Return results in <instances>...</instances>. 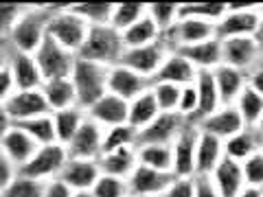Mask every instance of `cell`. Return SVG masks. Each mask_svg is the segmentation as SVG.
<instances>
[{"label": "cell", "mask_w": 263, "mask_h": 197, "mask_svg": "<svg viewBox=\"0 0 263 197\" xmlns=\"http://www.w3.org/2000/svg\"><path fill=\"white\" fill-rule=\"evenodd\" d=\"M209 178H211L213 186L217 188V193L221 197H237L246 188L241 164L235 162V160H230V158L221 160Z\"/></svg>", "instance_id": "603a6c76"}, {"label": "cell", "mask_w": 263, "mask_h": 197, "mask_svg": "<svg viewBox=\"0 0 263 197\" xmlns=\"http://www.w3.org/2000/svg\"><path fill=\"white\" fill-rule=\"evenodd\" d=\"M147 15L152 18V22L158 27L160 35H162V33H167L169 29H174V24L180 20V5L152 3V5H147Z\"/></svg>", "instance_id": "ab89813d"}, {"label": "cell", "mask_w": 263, "mask_h": 197, "mask_svg": "<svg viewBox=\"0 0 263 197\" xmlns=\"http://www.w3.org/2000/svg\"><path fill=\"white\" fill-rule=\"evenodd\" d=\"M3 66H7V46L0 48V68H3Z\"/></svg>", "instance_id": "11a10c76"}, {"label": "cell", "mask_w": 263, "mask_h": 197, "mask_svg": "<svg viewBox=\"0 0 263 197\" xmlns=\"http://www.w3.org/2000/svg\"><path fill=\"white\" fill-rule=\"evenodd\" d=\"M42 94H44L51 112H60V110H66V108L77 105L75 86H72L70 77L44 81V84H42Z\"/></svg>", "instance_id": "83f0119b"}, {"label": "cell", "mask_w": 263, "mask_h": 197, "mask_svg": "<svg viewBox=\"0 0 263 197\" xmlns=\"http://www.w3.org/2000/svg\"><path fill=\"white\" fill-rule=\"evenodd\" d=\"M44 184L46 182H40V180H33L22 173H15L11 182L3 188V197H42Z\"/></svg>", "instance_id": "60d3db41"}, {"label": "cell", "mask_w": 263, "mask_h": 197, "mask_svg": "<svg viewBox=\"0 0 263 197\" xmlns=\"http://www.w3.org/2000/svg\"><path fill=\"white\" fill-rule=\"evenodd\" d=\"M261 46H263V44H261ZM261 62H263V51H261Z\"/></svg>", "instance_id": "91938a15"}, {"label": "cell", "mask_w": 263, "mask_h": 197, "mask_svg": "<svg viewBox=\"0 0 263 197\" xmlns=\"http://www.w3.org/2000/svg\"><path fill=\"white\" fill-rule=\"evenodd\" d=\"M195 77H197V70L193 68V64L178 51H171L164 57L160 70L156 72L152 84H171V86L184 88V86H191Z\"/></svg>", "instance_id": "d6986e66"}, {"label": "cell", "mask_w": 263, "mask_h": 197, "mask_svg": "<svg viewBox=\"0 0 263 197\" xmlns=\"http://www.w3.org/2000/svg\"><path fill=\"white\" fill-rule=\"evenodd\" d=\"M108 75H110V68L77 57L70 81L75 86L77 105L81 110H90L99 98H103L108 94Z\"/></svg>", "instance_id": "3957f363"}, {"label": "cell", "mask_w": 263, "mask_h": 197, "mask_svg": "<svg viewBox=\"0 0 263 197\" xmlns=\"http://www.w3.org/2000/svg\"><path fill=\"white\" fill-rule=\"evenodd\" d=\"M263 5H228L226 13L215 24L217 40L257 37Z\"/></svg>", "instance_id": "5b68a950"}, {"label": "cell", "mask_w": 263, "mask_h": 197, "mask_svg": "<svg viewBox=\"0 0 263 197\" xmlns=\"http://www.w3.org/2000/svg\"><path fill=\"white\" fill-rule=\"evenodd\" d=\"M152 88V81L145 79L141 75H136L134 70L125 68V66H112L110 75H108V92L123 98V101H134L136 96H141L143 92Z\"/></svg>", "instance_id": "e0dca14e"}, {"label": "cell", "mask_w": 263, "mask_h": 197, "mask_svg": "<svg viewBox=\"0 0 263 197\" xmlns=\"http://www.w3.org/2000/svg\"><path fill=\"white\" fill-rule=\"evenodd\" d=\"M156 197H160V195H156Z\"/></svg>", "instance_id": "6125c7cd"}, {"label": "cell", "mask_w": 263, "mask_h": 197, "mask_svg": "<svg viewBox=\"0 0 263 197\" xmlns=\"http://www.w3.org/2000/svg\"><path fill=\"white\" fill-rule=\"evenodd\" d=\"M261 51L263 46L257 37L221 40V60H224V64L246 72V75L261 62Z\"/></svg>", "instance_id": "9c48e42d"}, {"label": "cell", "mask_w": 263, "mask_h": 197, "mask_svg": "<svg viewBox=\"0 0 263 197\" xmlns=\"http://www.w3.org/2000/svg\"><path fill=\"white\" fill-rule=\"evenodd\" d=\"M121 35H123L125 48H138V46H149V44L160 42V31L152 22L149 15H145V18H141L136 24H132V27L127 31H123Z\"/></svg>", "instance_id": "d6a6232c"}, {"label": "cell", "mask_w": 263, "mask_h": 197, "mask_svg": "<svg viewBox=\"0 0 263 197\" xmlns=\"http://www.w3.org/2000/svg\"><path fill=\"white\" fill-rule=\"evenodd\" d=\"M99 167H101V173H105V175L127 180L132 173H134V169L138 167L136 147L101 153V158H99Z\"/></svg>", "instance_id": "4316f807"}, {"label": "cell", "mask_w": 263, "mask_h": 197, "mask_svg": "<svg viewBox=\"0 0 263 197\" xmlns=\"http://www.w3.org/2000/svg\"><path fill=\"white\" fill-rule=\"evenodd\" d=\"M103 134L105 129L99 123L90 121L86 114L84 125L72 136V141L66 145L68 158H84V160H99L103 153Z\"/></svg>", "instance_id": "7c38bea8"}, {"label": "cell", "mask_w": 263, "mask_h": 197, "mask_svg": "<svg viewBox=\"0 0 263 197\" xmlns=\"http://www.w3.org/2000/svg\"><path fill=\"white\" fill-rule=\"evenodd\" d=\"M233 105L237 108V112H239L246 127H254L257 121L263 116V96L259 92H254L250 86H246V90L239 94V98H237Z\"/></svg>", "instance_id": "e575fe53"}, {"label": "cell", "mask_w": 263, "mask_h": 197, "mask_svg": "<svg viewBox=\"0 0 263 197\" xmlns=\"http://www.w3.org/2000/svg\"><path fill=\"white\" fill-rule=\"evenodd\" d=\"M5 110L11 116L13 125L24 123V121H31L35 116H44V114H53L51 108H48L44 94H42V88H37V90H15L9 101L5 103Z\"/></svg>", "instance_id": "30bf717a"}, {"label": "cell", "mask_w": 263, "mask_h": 197, "mask_svg": "<svg viewBox=\"0 0 263 197\" xmlns=\"http://www.w3.org/2000/svg\"><path fill=\"white\" fill-rule=\"evenodd\" d=\"M72 197H92V193H90V191H75V193H72Z\"/></svg>", "instance_id": "6f0895ef"}, {"label": "cell", "mask_w": 263, "mask_h": 197, "mask_svg": "<svg viewBox=\"0 0 263 197\" xmlns=\"http://www.w3.org/2000/svg\"><path fill=\"white\" fill-rule=\"evenodd\" d=\"M15 173H18V169L13 167V162L7 158L3 149H0V188H5L7 184H9Z\"/></svg>", "instance_id": "c3c4849f"}, {"label": "cell", "mask_w": 263, "mask_h": 197, "mask_svg": "<svg viewBox=\"0 0 263 197\" xmlns=\"http://www.w3.org/2000/svg\"><path fill=\"white\" fill-rule=\"evenodd\" d=\"M178 53L184 55L186 60L193 64V68L197 72H204V70L211 72L224 64V60H221V40H217V37L206 40V42H200V44H193V46L178 48Z\"/></svg>", "instance_id": "cb8c5ba5"}, {"label": "cell", "mask_w": 263, "mask_h": 197, "mask_svg": "<svg viewBox=\"0 0 263 197\" xmlns=\"http://www.w3.org/2000/svg\"><path fill=\"white\" fill-rule=\"evenodd\" d=\"M145 15H147L145 3H114L110 27H114L119 33H123V31H127L132 24H136L141 18H145Z\"/></svg>", "instance_id": "836d02e7"}, {"label": "cell", "mask_w": 263, "mask_h": 197, "mask_svg": "<svg viewBox=\"0 0 263 197\" xmlns=\"http://www.w3.org/2000/svg\"><path fill=\"white\" fill-rule=\"evenodd\" d=\"M13 127V121H11V116L7 114V110H5V105H0V138H3L7 131H9Z\"/></svg>", "instance_id": "f5cc1de1"}, {"label": "cell", "mask_w": 263, "mask_h": 197, "mask_svg": "<svg viewBox=\"0 0 263 197\" xmlns=\"http://www.w3.org/2000/svg\"><path fill=\"white\" fill-rule=\"evenodd\" d=\"M0 197H3V188H0Z\"/></svg>", "instance_id": "94428289"}, {"label": "cell", "mask_w": 263, "mask_h": 197, "mask_svg": "<svg viewBox=\"0 0 263 197\" xmlns=\"http://www.w3.org/2000/svg\"><path fill=\"white\" fill-rule=\"evenodd\" d=\"M169 53L171 51L162 42H156V44H149V46H138V48H125L119 64L125 66V68H129V70H134L136 75L154 81L156 72L160 70L164 57H167Z\"/></svg>", "instance_id": "ba28073f"}, {"label": "cell", "mask_w": 263, "mask_h": 197, "mask_svg": "<svg viewBox=\"0 0 263 197\" xmlns=\"http://www.w3.org/2000/svg\"><path fill=\"white\" fill-rule=\"evenodd\" d=\"M213 79H215L217 92H219V101L221 105H233L239 94L248 86V79H246V72L230 68V66L221 64L219 68L213 70Z\"/></svg>", "instance_id": "484cf974"}, {"label": "cell", "mask_w": 263, "mask_h": 197, "mask_svg": "<svg viewBox=\"0 0 263 197\" xmlns=\"http://www.w3.org/2000/svg\"><path fill=\"white\" fill-rule=\"evenodd\" d=\"M257 40L263 44V11H261V22H259V31H257Z\"/></svg>", "instance_id": "9f6ffc18"}, {"label": "cell", "mask_w": 263, "mask_h": 197, "mask_svg": "<svg viewBox=\"0 0 263 197\" xmlns=\"http://www.w3.org/2000/svg\"><path fill=\"white\" fill-rule=\"evenodd\" d=\"M66 160H68V151H66L64 145H60V143L42 145V147H37L35 155L24 164L18 173L29 175L33 180H40V182H51V180L60 178Z\"/></svg>", "instance_id": "8992f818"}, {"label": "cell", "mask_w": 263, "mask_h": 197, "mask_svg": "<svg viewBox=\"0 0 263 197\" xmlns=\"http://www.w3.org/2000/svg\"><path fill=\"white\" fill-rule=\"evenodd\" d=\"M174 180V173H162L149 167L138 164L134 169V173L127 178V186H129V195L132 197H156L162 195L167 191V186Z\"/></svg>", "instance_id": "ac0fdd59"}, {"label": "cell", "mask_w": 263, "mask_h": 197, "mask_svg": "<svg viewBox=\"0 0 263 197\" xmlns=\"http://www.w3.org/2000/svg\"><path fill=\"white\" fill-rule=\"evenodd\" d=\"M123 51H125L123 35L114 27H110V24H103V27H90L88 37L84 46L79 48L77 57L99 66H105V68H112V66H119Z\"/></svg>", "instance_id": "7a4b0ae2"}, {"label": "cell", "mask_w": 263, "mask_h": 197, "mask_svg": "<svg viewBox=\"0 0 263 197\" xmlns=\"http://www.w3.org/2000/svg\"><path fill=\"white\" fill-rule=\"evenodd\" d=\"M7 68L11 70V77L18 90H37L44 84V77L37 68L33 53L13 51V48L7 46Z\"/></svg>", "instance_id": "9a60e30c"}, {"label": "cell", "mask_w": 263, "mask_h": 197, "mask_svg": "<svg viewBox=\"0 0 263 197\" xmlns=\"http://www.w3.org/2000/svg\"><path fill=\"white\" fill-rule=\"evenodd\" d=\"M193 86L197 90V119L195 123L204 119V116H209L211 112H215L221 101H219V92H217V86H215V79H213V70H204V72H197V77L193 81ZM193 123V125H195Z\"/></svg>", "instance_id": "f1b7e54d"}, {"label": "cell", "mask_w": 263, "mask_h": 197, "mask_svg": "<svg viewBox=\"0 0 263 197\" xmlns=\"http://www.w3.org/2000/svg\"><path fill=\"white\" fill-rule=\"evenodd\" d=\"M160 110H158V103H156V98L152 94V88L143 92L141 96H136L134 101H129V112H127V123L136 131L145 129L149 123L158 116Z\"/></svg>", "instance_id": "4dcf8cb0"}, {"label": "cell", "mask_w": 263, "mask_h": 197, "mask_svg": "<svg viewBox=\"0 0 263 197\" xmlns=\"http://www.w3.org/2000/svg\"><path fill=\"white\" fill-rule=\"evenodd\" d=\"M259 151H263V138L254 127H243L228 141H224V155L239 164Z\"/></svg>", "instance_id": "d4e9b609"}, {"label": "cell", "mask_w": 263, "mask_h": 197, "mask_svg": "<svg viewBox=\"0 0 263 197\" xmlns=\"http://www.w3.org/2000/svg\"><path fill=\"white\" fill-rule=\"evenodd\" d=\"M186 123L189 121L178 112H160L145 129L138 131V145H171Z\"/></svg>", "instance_id": "8fae6325"}, {"label": "cell", "mask_w": 263, "mask_h": 197, "mask_svg": "<svg viewBox=\"0 0 263 197\" xmlns=\"http://www.w3.org/2000/svg\"><path fill=\"white\" fill-rule=\"evenodd\" d=\"M42 197H72V191L62 182V180H51V182L44 184Z\"/></svg>", "instance_id": "f907efd6"}, {"label": "cell", "mask_w": 263, "mask_h": 197, "mask_svg": "<svg viewBox=\"0 0 263 197\" xmlns=\"http://www.w3.org/2000/svg\"><path fill=\"white\" fill-rule=\"evenodd\" d=\"M53 7L55 5H24L5 46L22 53H35L48 35V22L53 15Z\"/></svg>", "instance_id": "6da1fadb"}, {"label": "cell", "mask_w": 263, "mask_h": 197, "mask_svg": "<svg viewBox=\"0 0 263 197\" xmlns=\"http://www.w3.org/2000/svg\"><path fill=\"white\" fill-rule=\"evenodd\" d=\"M246 79H248V86L254 90V92H259L263 96V62H259L254 68L246 75Z\"/></svg>", "instance_id": "816d5d0a"}, {"label": "cell", "mask_w": 263, "mask_h": 197, "mask_svg": "<svg viewBox=\"0 0 263 197\" xmlns=\"http://www.w3.org/2000/svg\"><path fill=\"white\" fill-rule=\"evenodd\" d=\"M127 112H129V103L123 101V98H119V96L110 94V92L105 94L103 98H99L90 110H86L88 119L99 123L103 129L127 123Z\"/></svg>", "instance_id": "44dd1931"}, {"label": "cell", "mask_w": 263, "mask_h": 197, "mask_svg": "<svg viewBox=\"0 0 263 197\" xmlns=\"http://www.w3.org/2000/svg\"><path fill=\"white\" fill-rule=\"evenodd\" d=\"M180 90L178 86L171 84H152V94L158 103L160 112H178V103H180Z\"/></svg>", "instance_id": "7bdbcfd3"}, {"label": "cell", "mask_w": 263, "mask_h": 197, "mask_svg": "<svg viewBox=\"0 0 263 197\" xmlns=\"http://www.w3.org/2000/svg\"><path fill=\"white\" fill-rule=\"evenodd\" d=\"M90 193H92V197H132L127 180L105 175V173H101V178L97 180V184L92 186Z\"/></svg>", "instance_id": "b9f144b4"}, {"label": "cell", "mask_w": 263, "mask_h": 197, "mask_svg": "<svg viewBox=\"0 0 263 197\" xmlns=\"http://www.w3.org/2000/svg\"><path fill=\"white\" fill-rule=\"evenodd\" d=\"M138 164L149 167L162 173H171L174 169V155H171V145H136Z\"/></svg>", "instance_id": "1f68e13d"}, {"label": "cell", "mask_w": 263, "mask_h": 197, "mask_svg": "<svg viewBox=\"0 0 263 197\" xmlns=\"http://www.w3.org/2000/svg\"><path fill=\"white\" fill-rule=\"evenodd\" d=\"M99 178H101L99 160L68 158L57 180H62V182L75 193V191H92V186L97 184Z\"/></svg>", "instance_id": "2e32d148"}, {"label": "cell", "mask_w": 263, "mask_h": 197, "mask_svg": "<svg viewBox=\"0 0 263 197\" xmlns=\"http://www.w3.org/2000/svg\"><path fill=\"white\" fill-rule=\"evenodd\" d=\"M37 147L40 145L18 125H13L3 138H0V149L5 151V155L13 162V167L18 171L33 158V155H35Z\"/></svg>", "instance_id": "ffe728a7"}, {"label": "cell", "mask_w": 263, "mask_h": 197, "mask_svg": "<svg viewBox=\"0 0 263 197\" xmlns=\"http://www.w3.org/2000/svg\"><path fill=\"white\" fill-rule=\"evenodd\" d=\"M15 90H18V88H15L11 70L7 68V66H3V68H0V105H5L7 101H9Z\"/></svg>", "instance_id": "7dc6e473"}, {"label": "cell", "mask_w": 263, "mask_h": 197, "mask_svg": "<svg viewBox=\"0 0 263 197\" xmlns=\"http://www.w3.org/2000/svg\"><path fill=\"white\" fill-rule=\"evenodd\" d=\"M195 197H221L209 175H195Z\"/></svg>", "instance_id": "681fc988"}, {"label": "cell", "mask_w": 263, "mask_h": 197, "mask_svg": "<svg viewBox=\"0 0 263 197\" xmlns=\"http://www.w3.org/2000/svg\"><path fill=\"white\" fill-rule=\"evenodd\" d=\"M18 127L27 131V134H29L40 147L57 143L55 125H53V114H44V116H35V119H31V121L18 123Z\"/></svg>", "instance_id": "74e56055"}, {"label": "cell", "mask_w": 263, "mask_h": 197, "mask_svg": "<svg viewBox=\"0 0 263 197\" xmlns=\"http://www.w3.org/2000/svg\"><path fill=\"white\" fill-rule=\"evenodd\" d=\"M90 27L72 11L70 5H55L53 7V15L48 22V35L53 42L64 46L70 53H79V48L84 46L86 37H88Z\"/></svg>", "instance_id": "277c9868"}, {"label": "cell", "mask_w": 263, "mask_h": 197, "mask_svg": "<svg viewBox=\"0 0 263 197\" xmlns=\"http://www.w3.org/2000/svg\"><path fill=\"white\" fill-rule=\"evenodd\" d=\"M254 129H257V131H259V136L263 138V116L257 121V125H254Z\"/></svg>", "instance_id": "680465c9"}, {"label": "cell", "mask_w": 263, "mask_h": 197, "mask_svg": "<svg viewBox=\"0 0 263 197\" xmlns=\"http://www.w3.org/2000/svg\"><path fill=\"white\" fill-rule=\"evenodd\" d=\"M86 121V110H81L79 105L66 108L60 112H53V125H55V136L60 145H68L72 141V136L79 131V127Z\"/></svg>", "instance_id": "f546056e"}, {"label": "cell", "mask_w": 263, "mask_h": 197, "mask_svg": "<svg viewBox=\"0 0 263 197\" xmlns=\"http://www.w3.org/2000/svg\"><path fill=\"white\" fill-rule=\"evenodd\" d=\"M237 197H263V191H259V188H252V186H246Z\"/></svg>", "instance_id": "db71d44e"}, {"label": "cell", "mask_w": 263, "mask_h": 197, "mask_svg": "<svg viewBox=\"0 0 263 197\" xmlns=\"http://www.w3.org/2000/svg\"><path fill=\"white\" fill-rule=\"evenodd\" d=\"M70 7L88 27H103L110 24L114 3H72Z\"/></svg>", "instance_id": "8d00e7d4"}, {"label": "cell", "mask_w": 263, "mask_h": 197, "mask_svg": "<svg viewBox=\"0 0 263 197\" xmlns=\"http://www.w3.org/2000/svg\"><path fill=\"white\" fill-rule=\"evenodd\" d=\"M195 127L204 131V134L219 138V141H228L230 136H235L237 131H241L246 127V123L241 121L235 105H219L215 112H211L209 116L197 121Z\"/></svg>", "instance_id": "5bb4252c"}, {"label": "cell", "mask_w": 263, "mask_h": 197, "mask_svg": "<svg viewBox=\"0 0 263 197\" xmlns=\"http://www.w3.org/2000/svg\"><path fill=\"white\" fill-rule=\"evenodd\" d=\"M197 129L193 123L180 131V136L171 143V155H174V169L171 173L176 178H195V145H197Z\"/></svg>", "instance_id": "4fadbf2b"}, {"label": "cell", "mask_w": 263, "mask_h": 197, "mask_svg": "<svg viewBox=\"0 0 263 197\" xmlns=\"http://www.w3.org/2000/svg\"><path fill=\"white\" fill-rule=\"evenodd\" d=\"M136 145H138V131L129 123L108 127L103 134V153L117 151V149H129V147H136Z\"/></svg>", "instance_id": "d590c367"}, {"label": "cell", "mask_w": 263, "mask_h": 197, "mask_svg": "<svg viewBox=\"0 0 263 197\" xmlns=\"http://www.w3.org/2000/svg\"><path fill=\"white\" fill-rule=\"evenodd\" d=\"M226 9V3H182L180 5V18H200L217 24Z\"/></svg>", "instance_id": "f35d334b"}, {"label": "cell", "mask_w": 263, "mask_h": 197, "mask_svg": "<svg viewBox=\"0 0 263 197\" xmlns=\"http://www.w3.org/2000/svg\"><path fill=\"white\" fill-rule=\"evenodd\" d=\"M24 5H13V3H0V44H7V37L18 22Z\"/></svg>", "instance_id": "f6af8a7d"}, {"label": "cell", "mask_w": 263, "mask_h": 197, "mask_svg": "<svg viewBox=\"0 0 263 197\" xmlns=\"http://www.w3.org/2000/svg\"><path fill=\"white\" fill-rule=\"evenodd\" d=\"M33 55H35L37 68H40V72H42L44 81L70 77L72 68H75V64H77V55L66 51L64 46L53 42L51 37H46L42 42V46H40Z\"/></svg>", "instance_id": "52a82bcc"}, {"label": "cell", "mask_w": 263, "mask_h": 197, "mask_svg": "<svg viewBox=\"0 0 263 197\" xmlns=\"http://www.w3.org/2000/svg\"><path fill=\"white\" fill-rule=\"evenodd\" d=\"M241 171H243L246 186H252V188L263 191V151L250 155L248 160H243L241 162Z\"/></svg>", "instance_id": "ee69618b"}, {"label": "cell", "mask_w": 263, "mask_h": 197, "mask_svg": "<svg viewBox=\"0 0 263 197\" xmlns=\"http://www.w3.org/2000/svg\"><path fill=\"white\" fill-rule=\"evenodd\" d=\"M160 197H195V178H176L171 180Z\"/></svg>", "instance_id": "bcb514c9"}, {"label": "cell", "mask_w": 263, "mask_h": 197, "mask_svg": "<svg viewBox=\"0 0 263 197\" xmlns=\"http://www.w3.org/2000/svg\"><path fill=\"white\" fill-rule=\"evenodd\" d=\"M224 158V141L200 131L195 145V175H211Z\"/></svg>", "instance_id": "7402d4cb"}]
</instances>
